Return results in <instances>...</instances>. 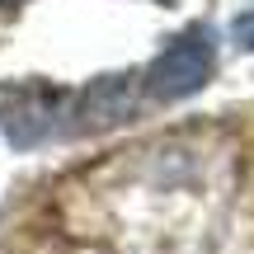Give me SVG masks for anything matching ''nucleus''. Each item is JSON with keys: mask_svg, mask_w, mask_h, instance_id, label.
Returning a JSON list of instances; mask_svg holds the SVG:
<instances>
[{"mask_svg": "<svg viewBox=\"0 0 254 254\" xmlns=\"http://www.w3.org/2000/svg\"><path fill=\"white\" fill-rule=\"evenodd\" d=\"M217 71V43H212V28L193 24L184 28L174 43H165V52L146 66V94L160 104H174V99H189L198 94L202 85L212 80Z\"/></svg>", "mask_w": 254, "mask_h": 254, "instance_id": "1", "label": "nucleus"}, {"mask_svg": "<svg viewBox=\"0 0 254 254\" xmlns=\"http://www.w3.org/2000/svg\"><path fill=\"white\" fill-rule=\"evenodd\" d=\"M62 104H66L62 90H47V85H33V80L0 85V127H5L9 146L28 151V146L47 141L57 118H62Z\"/></svg>", "mask_w": 254, "mask_h": 254, "instance_id": "2", "label": "nucleus"}, {"mask_svg": "<svg viewBox=\"0 0 254 254\" xmlns=\"http://www.w3.org/2000/svg\"><path fill=\"white\" fill-rule=\"evenodd\" d=\"M132 75H99L94 85H85L71 99V132H104L113 123L132 118Z\"/></svg>", "mask_w": 254, "mask_h": 254, "instance_id": "3", "label": "nucleus"}, {"mask_svg": "<svg viewBox=\"0 0 254 254\" xmlns=\"http://www.w3.org/2000/svg\"><path fill=\"white\" fill-rule=\"evenodd\" d=\"M231 43H236L240 52H254V9L236 14V24H231Z\"/></svg>", "mask_w": 254, "mask_h": 254, "instance_id": "4", "label": "nucleus"}, {"mask_svg": "<svg viewBox=\"0 0 254 254\" xmlns=\"http://www.w3.org/2000/svg\"><path fill=\"white\" fill-rule=\"evenodd\" d=\"M0 5H24V0H0Z\"/></svg>", "mask_w": 254, "mask_h": 254, "instance_id": "5", "label": "nucleus"}, {"mask_svg": "<svg viewBox=\"0 0 254 254\" xmlns=\"http://www.w3.org/2000/svg\"><path fill=\"white\" fill-rule=\"evenodd\" d=\"M160 5H174V0H160Z\"/></svg>", "mask_w": 254, "mask_h": 254, "instance_id": "6", "label": "nucleus"}]
</instances>
